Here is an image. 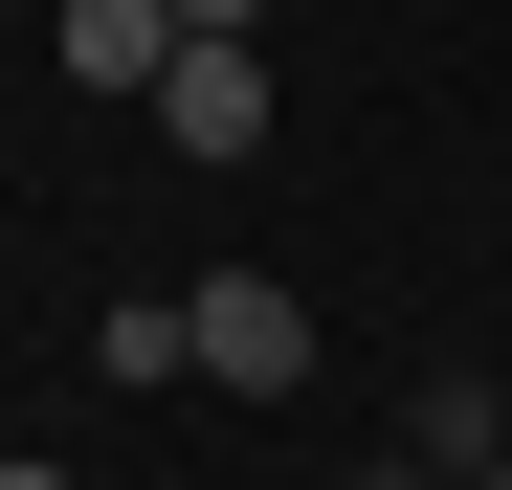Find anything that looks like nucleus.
<instances>
[{"label": "nucleus", "mask_w": 512, "mask_h": 490, "mask_svg": "<svg viewBox=\"0 0 512 490\" xmlns=\"http://www.w3.org/2000/svg\"><path fill=\"white\" fill-rule=\"evenodd\" d=\"M179 312H201V379H245V401H290V379H312V312H290L268 268H201Z\"/></svg>", "instance_id": "1"}, {"label": "nucleus", "mask_w": 512, "mask_h": 490, "mask_svg": "<svg viewBox=\"0 0 512 490\" xmlns=\"http://www.w3.org/2000/svg\"><path fill=\"white\" fill-rule=\"evenodd\" d=\"M67 90H90V112H156V90H179V0H67Z\"/></svg>", "instance_id": "2"}, {"label": "nucleus", "mask_w": 512, "mask_h": 490, "mask_svg": "<svg viewBox=\"0 0 512 490\" xmlns=\"http://www.w3.org/2000/svg\"><path fill=\"white\" fill-rule=\"evenodd\" d=\"M156 134H179V156H245V134H268V45H179Z\"/></svg>", "instance_id": "3"}, {"label": "nucleus", "mask_w": 512, "mask_h": 490, "mask_svg": "<svg viewBox=\"0 0 512 490\" xmlns=\"http://www.w3.org/2000/svg\"><path fill=\"white\" fill-rule=\"evenodd\" d=\"M423 468H446V490H468V468H512V401H490L468 357H446V379H423Z\"/></svg>", "instance_id": "4"}, {"label": "nucleus", "mask_w": 512, "mask_h": 490, "mask_svg": "<svg viewBox=\"0 0 512 490\" xmlns=\"http://www.w3.org/2000/svg\"><path fill=\"white\" fill-rule=\"evenodd\" d=\"M90 357H112V379H201V312H179V290H156V312H90Z\"/></svg>", "instance_id": "5"}, {"label": "nucleus", "mask_w": 512, "mask_h": 490, "mask_svg": "<svg viewBox=\"0 0 512 490\" xmlns=\"http://www.w3.org/2000/svg\"><path fill=\"white\" fill-rule=\"evenodd\" d=\"M245 23H268V0H179V45H245Z\"/></svg>", "instance_id": "6"}, {"label": "nucleus", "mask_w": 512, "mask_h": 490, "mask_svg": "<svg viewBox=\"0 0 512 490\" xmlns=\"http://www.w3.org/2000/svg\"><path fill=\"white\" fill-rule=\"evenodd\" d=\"M0 490H67V468H45V446H23V468H0Z\"/></svg>", "instance_id": "7"}, {"label": "nucleus", "mask_w": 512, "mask_h": 490, "mask_svg": "<svg viewBox=\"0 0 512 490\" xmlns=\"http://www.w3.org/2000/svg\"><path fill=\"white\" fill-rule=\"evenodd\" d=\"M379 490H446V468H423V446H401V468H379Z\"/></svg>", "instance_id": "8"}, {"label": "nucleus", "mask_w": 512, "mask_h": 490, "mask_svg": "<svg viewBox=\"0 0 512 490\" xmlns=\"http://www.w3.org/2000/svg\"><path fill=\"white\" fill-rule=\"evenodd\" d=\"M468 490H512V468H468Z\"/></svg>", "instance_id": "9"}]
</instances>
